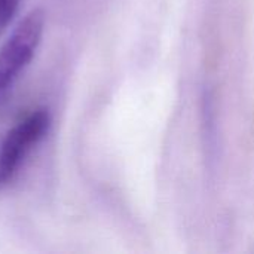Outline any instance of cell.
Here are the masks:
<instances>
[{
  "mask_svg": "<svg viewBox=\"0 0 254 254\" xmlns=\"http://www.w3.org/2000/svg\"><path fill=\"white\" fill-rule=\"evenodd\" d=\"M45 27V13L31 10L13 30L0 49V92L31 61Z\"/></svg>",
  "mask_w": 254,
  "mask_h": 254,
  "instance_id": "1",
  "label": "cell"
},
{
  "mask_svg": "<svg viewBox=\"0 0 254 254\" xmlns=\"http://www.w3.org/2000/svg\"><path fill=\"white\" fill-rule=\"evenodd\" d=\"M19 0H0V36L12 21L16 9H18Z\"/></svg>",
  "mask_w": 254,
  "mask_h": 254,
  "instance_id": "3",
  "label": "cell"
},
{
  "mask_svg": "<svg viewBox=\"0 0 254 254\" xmlns=\"http://www.w3.org/2000/svg\"><path fill=\"white\" fill-rule=\"evenodd\" d=\"M49 122L48 110L39 109L25 116L6 134L0 149V185L13 177L25 155L48 131Z\"/></svg>",
  "mask_w": 254,
  "mask_h": 254,
  "instance_id": "2",
  "label": "cell"
}]
</instances>
